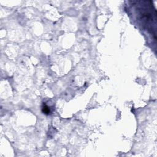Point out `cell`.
<instances>
[{
	"label": "cell",
	"instance_id": "obj_1",
	"mask_svg": "<svg viewBox=\"0 0 157 157\" xmlns=\"http://www.w3.org/2000/svg\"><path fill=\"white\" fill-rule=\"evenodd\" d=\"M133 2L135 3L134 5H136L140 20L156 39V12L153 6L152 1H140Z\"/></svg>",
	"mask_w": 157,
	"mask_h": 157
},
{
	"label": "cell",
	"instance_id": "obj_2",
	"mask_svg": "<svg viewBox=\"0 0 157 157\" xmlns=\"http://www.w3.org/2000/svg\"><path fill=\"white\" fill-rule=\"evenodd\" d=\"M42 112L45 114H49L50 113V109L45 104H44L43 107H42Z\"/></svg>",
	"mask_w": 157,
	"mask_h": 157
}]
</instances>
